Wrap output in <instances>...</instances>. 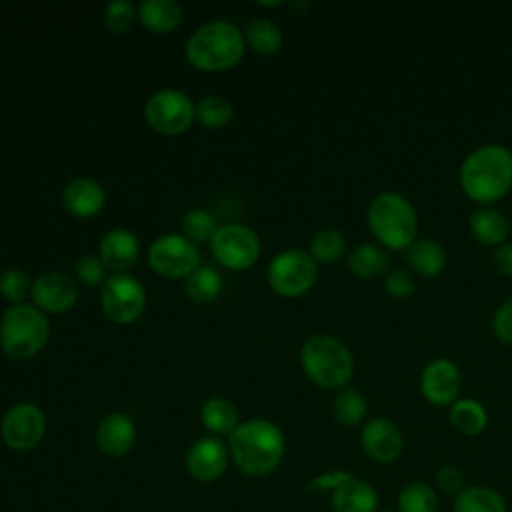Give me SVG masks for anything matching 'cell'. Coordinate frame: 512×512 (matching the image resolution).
Listing matches in <instances>:
<instances>
[{"mask_svg": "<svg viewBox=\"0 0 512 512\" xmlns=\"http://www.w3.org/2000/svg\"><path fill=\"white\" fill-rule=\"evenodd\" d=\"M462 192L478 206H492L512 188V150L504 144H482L460 164Z\"/></svg>", "mask_w": 512, "mask_h": 512, "instance_id": "obj_1", "label": "cell"}, {"mask_svg": "<svg viewBox=\"0 0 512 512\" xmlns=\"http://www.w3.org/2000/svg\"><path fill=\"white\" fill-rule=\"evenodd\" d=\"M228 450L230 460L244 476L262 478L280 466L286 440L278 424L266 418H252L236 426L228 438Z\"/></svg>", "mask_w": 512, "mask_h": 512, "instance_id": "obj_2", "label": "cell"}, {"mask_svg": "<svg viewBox=\"0 0 512 512\" xmlns=\"http://www.w3.org/2000/svg\"><path fill=\"white\" fill-rule=\"evenodd\" d=\"M244 34L230 20H212L192 32L186 44L188 62L204 72L232 68L244 56Z\"/></svg>", "mask_w": 512, "mask_h": 512, "instance_id": "obj_3", "label": "cell"}, {"mask_svg": "<svg viewBox=\"0 0 512 512\" xmlns=\"http://www.w3.org/2000/svg\"><path fill=\"white\" fill-rule=\"evenodd\" d=\"M368 228L386 250H406L418 236V214L412 202L398 192H380L366 212Z\"/></svg>", "mask_w": 512, "mask_h": 512, "instance_id": "obj_4", "label": "cell"}, {"mask_svg": "<svg viewBox=\"0 0 512 512\" xmlns=\"http://www.w3.org/2000/svg\"><path fill=\"white\" fill-rule=\"evenodd\" d=\"M300 364L308 380L320 388H344L354 376L350 348L330 334L310 336L300 350Z\"/></svg>", "mask_w": 512, "mask_h": 512, "instance_id": "obj_5", "label": "cell"}, {"mask_svg": "<svg viewBox=\"0 0 512 512\" xmlns=\"http://www.w3.org/2000/svg\"><path fill=\"white\" fill-rule=\"evenodd\" d=\"M50 324L34 304H12L4 310L0 322V346L4 354L16 360L36 356L48 342Z\"/></svg>", "mask_w": 512, "mask_h": 512, "instance_id": "obj_6", "label": "cell"}, {"mask_svg": "<svg viewBox=\"0 0 512 512\" xmlns=\"http://www.w3.org/2000/svg\"><path fill=\"white\" fill-rule=\"evenodd\" d=\"M318 276L316 260L304 250H284L278 252L268 264V284L270 288L286 298H296L306 294Z\"/></svg>", "mask_w": 512, "mask_h": 512, "instance_id": "obj_7", "label": "cell"}, {"mask_svg": "<svg viewBox=\"0 0 512 512\" xmlns=\"http://www.w3.org/2000/svg\"><path fill=\"white\" fill-rule=\"evenodd\" d=\"M196 116L192 100L174 88H164L154 92L144 106V118L148 126L160 134H180L190 128Z\"/></svg>", "mask_w": 512, "mask_h": 512, "instance_id": "obj_8", "label": "cell"}, {"mask_svg": "<svg viewBox=\"0 0 512 512\" xmlns=\"http://www.w3.org/2000/svg\"><path fill=\"white\" fill-rule=\"evenodd\" d=\"M100 306L108 320L116 324H132L142 316L146 306L144 286L126 272L114 274L104 282Z\"/></svg>", "mask_w": 512, "mask_h": 512, "instance_id": "obj_9", "label": "cell"}, {"mask_svg": "<svg viewBox=\"0 0 512 512\" xmlns=\"http://www.w3.org/2000/svg\"><path fill=\"white\" fill-rule=\"evenodd\" d=\"M210 250L224 268L246 270L260 256V240L250 226L230 222L216 230L210 240Z\"/></svg>", "mask_w": 512, "mask_h": 512, "instance_id": "obj_10", "label": "cell"}, {"mask_svg": "<svg viewBox=\"0 0 512 512\" xmlns=\"http://www.w3.org/2000/svg\"><path fill=\"white\" fill-rule=\"evenodd\" d=\"M148 264L164 278L190 276L200 266V252L194 242L182 234H164L148 250Z\"/></svg>", "mask_w": 512, "mask_h": 512, "instance_id": "obj_11", "label": "cell"}, {"mask_svg": "<svg viewBox=\"0 0 512 512\" xmlns=\"http://www.w3.org/2000/svg\"><path fill=\"white\" fill-rule=\"evenodd\" d=\"M46 434V416L40 406L20 402L8 408L0 424V436L4 444L16 452L36 448Z\"/></svg>", "mask_w": 512, "mask_h": 512, "instance_id": "obj_12", "label": "cell"}, {"mask_svg": "<svg viewBox=\"0 0 512 512\" xmlns=\"http://www.w3.org/2000/svg\"><path fill=\"white\" fill-rule=\"evenodd\" d=\"M230 464L228 444L218 436L196 438L186 452V470L198 482H214L222 478Z\"/></svg>", "mask_w": 512, "mask_h": 512, "instance_id": "obj_13", "label": "cell"}, {"mask_svg": "<svg viewBox=\"0 0 512 512\" xmlns=\"http://www.w3.org/2000/svg\"><path fill=\"white\" fill-rule=\"evenodd\" d=\"M462 374L450 358L428 362L420 374V392L434 406H450L458 400Z\"/></svg>", "mask_w": 512, "mask_h": 512, "instance_id": "obj_14", "label": "cell"}, {"mask_svg": "<svg viewBox=\"0 0 512 512\" xmlns=\"http://www.w3.org/2000/svg\"><path fill=\"white\" fill-rule=\"evenodd\" d=\"M360 444L364 454L380 464H390L398 460L404 450V438L400 428L384 416L370 418L362 426Z\"/></svg>", "mask_w": 512, "mask_h": 512, "instance_id": "obj_15", "label": "cell"}, {"mask_svg": "<svg viewBox=\"0 0 512 512\" xmlns=\"http://www.w3.org/2000/svg\"><path fill=\"white\" fill-rule=\"evenodd\" d=\"M34 306L42 312L62 314L70 310L78 300V288L74 280L62 272H46L32 284Z\"/></svg>", "mask_w": 512, "mask_h": 512, "instance_id": "obj_16", "label": "cell"}, {"mask_svg": "<svg viewBox=\"0 0 512 512\" xmlns=\"http://www.w3.org/2000/svg\"><path fill=\"white\" fill-rule=\"evenodd\" d=\"M136 442V424L124 412L106 414L96 428V446L108 458H124Z\"/></svg>", "mask_w": 512, "mask_h": 512, "instance_id": "obj_17", "label": "cell"}, {"mask_svg": "<svg viewBox=\"0 0 512 512\" xmlns=\"http://www.w3.org/2000/svg\"><path fill=\"white\" fill-rule=\"evenodd\" d=\"M138 250V240L130 230L114 228L102 236L98 256L106 268L120 274L134 266V262L138 260Z\"/></svg>", "mask_w": 512, "mask_h": 512, "instance_id": "obj_18", "label": "cell"}, {"mask_svg": "<svg viewBox=\"0 0 512 512\" xmlns=\"http://www.w3.org/2000/svg\"><path fill=\"white\" fill-rule=\"evenodd\" d=\"M106 192L90 178H76L66 184L62 192V204L68 214L76 218H90L104 208Z\"/></svg>", "mask_w": 512, "mask_h": 512, "instance_id": "obj_19", "label": "cell"}, {"mask_svg": "<svg viewBox=\"0 0 512 512\" xmlns=\"http://www.w3.org/2000/svg\"><path fill=\"white\" fill-rule=\"evenodd\" d=\"M468 228L478 244L492 248L504 244L510 236L508 218L492 206H478L468 218Z\"/></svg>", "mask_w": 512, "mask_h": 512, "instance_id": "obj_20", "label": "cell"}, {"mask_svg": "<svg viewBox=\"0 0 512 512\" xmlns=\"http://www.w3.org/2000/svg\"><path fill=\"white\" fill-rule=\"evenodd\" d=\"M404 258L410 270L424 278H436L446 268L448 260L444 246L434 238H416L404 250Z\"/></svg>", "mask_w": 512, "mask_h": 512, "instance_id": "obj_21", "label": "cell"}, {"mask_svg": "<svg viewBox=\"0 0 512 512\" xmlns=\"http://www.w3.org/2000/svg\"><path fill=\"white\" fill-rule=\"evenodd\" d=\"M330 502L334 512H374L378 496L368 482L352 476L332 490Z\"/></svg>", "mask_w": 512, "mask_h": 512, "instance_id": "obj_22", "label": "cell"}, {"mask_svg": "<svg viewBox=\"0 0 512 512\" xmlns=\"http://www.w3.org/2000/svg\"><path fill=\"white\" fill-rule=\"evenodd\" d=\"M390 264L392 260L386 248L378 244H360L348 254V260H346L350 274L362 280L386 276L390 272Z\"/></svg>", "mask_w": 512, "mask_h": 512, "instance_id": "obj_23", "label": "cell"}, {"mask_svg": "<svg viewBox=\"0 0 512 512\" xmlns=\"http://www.w3.org/2000/svg\"><path fill=\"white\" fill-rule=\"evenodd\" d=\"M138 18L148 30L156 34H168L178 28L182 20V8L174 0H144L138 4Z\"/></svg>", "mask_w": 512, "mask_h": 512, "instance_id": "obj_24", "label": "cell"}, {"mask_svg": "<svg viewBox=\"0 0 512 512\" xmlns=\"http://www.w3.org/2000/svg\"><path fill=\"white\" fill-rule=\"evenodd\" d=\"M200 420L212 436H222V434H232L236 430L238 422V408L222 396H214L206 400L200 408Z\"/></svg>", "mask_w": 512, "mask_h": 512, "instance_id": "obj_25", "label": "cell"}, {"mask_svg": "<svg viewBox=\"0 0 512 512\" xmlns=\"http://www.w3.org/2000/svg\"><path fill=\"white\" fill-rule=\"evenodd\" d=\"M450 424L464 436H476L484 432L488 424L486 408L474 398H458L448 406Z\"/></svg>", "mask_w": 512, "mask_h": 512, "instance_id": "obj_26", "label": "cell"}, {"mask_svg": "<svg viewBox=\"0 0 512 512\" xmlns=\"http://www.w3.org/2000/svg\"><path fill=\"white\" fill-rule=\"evenodd\" d=\"M242 34L244 42L258 54H274L282 48V30L268 18H252Z\"/></svg>", "mask_w": 512, "mask_h": 512, "instance_id": "obj_27", "label": "cell"}, {"mask_svg": "<svg viewBox=\"0 0 512 512\" xmlns=\"http://www.w3.org/2000/svg\"><path fill=\"white\" fill-rule=\"evenodd\" d=\"M454 512H506V502L488 486H468L456 494Z\"/></svg>", "mask_w": 512, "mask_h": 512, "instance_id": "obj_28", "label": "cell"}, {"mask_svg": "<svg viewBox=\"0 0 512 512\" xmlns=\"http://www.w3.org/2000/svg\"><path fill=\"white\" fill-rule=\"evenodd\" d=\"M186 294L196 304L212 302L222 290V276L210 266H198L190 276H186Z\"/></svg>", "mask_w": 512, "mask_h": 512, "instance_id": "obj_29", "label": "cell"}, {"mask_svg": "<svg viewBox=\"0 0 512 512\" xmlns=\"http://www.w3.org/2000/svg\"><path fill=\"white\" fill-rule=\"evenodd\" d=\"M332 416L342 426H356L366 416V398L354 388H342L332 402Z\"/></svg>", "mask_w": 512, "mask_h": 512, "instance_id": "obj_30", "label": "cell"}, {"mask_svg": "<svg viewBox=\"0 0 512 512\" xmlns=\"http://www.w3.org/2000/svg\"><path fill=\"white\" fill-rule=\"evenodd\" d=\"M346 250V238L336 228H324L318 230L310 240V256L316 260V264H332L336 262Z\"/></svg>", "mask_w": 512, "mask_h": 512, "instance_id": "obj_31", "label": "cell"}, {"mask_svg": "<svg viewBox=\"0 0 512 512\" xmlns=\"http://www.w3.org/2000/svg\"><path fill=\"white\" fill-rule=\"evenodd\" d=\"M438 496L432 486L412 482L398 494V512H436Z\"/></svg>", "mask_w": 512, "mask_h": 512, "instance_id": "obj_32", "label": "cell"}, {"mask_svg": "<svg viewBox=\"0 0 512 512\" xmlns=\"http://www.w3.org/2000/svg\"><path fill=\"white\" fill-rule=\"evenodd\" d=\"M218 228L220 226L216 222V216L212 212H208V210H202V208H192L182 218L184 238H188L194 244L210 242Z\"/></svg>", "mask_w": 512, "mask_h": 512, "instance_id": "obj_33", "label": "cell"}, {"mask_svg": "<svg viewBox=\"0 0 512 512\" xmlns=\"http://www.w3.org/2000/svg\"><path fill=\"white\" fill-rule=\"evenodd\" d=\"M234 108L224 96H204L196 106V118L206 128H222L232 120Z\"/></svg>", "mask_w": 512, "mask_h": 512, "instance_id": "obj_34", "label": "cell"}, {"mask_svg": "<svg viewBox=\"0 0 512 512\" xmlns=\"http://www.w3.org/2000/svg\"><path fill=\"white\" fill-rule=\"evenodd\" d=\"M28 290H32V284L24 270H20V268L4 270V274L0 278V294L4 300L12 302V304H20L24 300V296L28 294Z\"/></svg>", "mask_w": 512, "mask_h": 512, "instance_id": "obj_35", "label": "cell"}, {"mask_svg": "<svg viewBox=\"0 0 512 512\" xmlns=\"http://www.w3.org/2000/svg\"><path fill=\"white\" fill-rule=\"evenodd\" d=\"M136 18V6L128 0H112L104 10V22L110 32L122 34L126 32Z\"/></svg>", "mask_w": 512, "mask_h": 512, "instance_id": "obj_36", "label": "cell"}, {"mask_svg": "<svg viewBox=\"0 0 512 512\" xmlns=\"http://www.w3.org/2000/svg\"><path fill=\"white\" fill-rule=\"evenodd\" d=\"M74 272L78 276V280L86 286H98L100 282H106V266L100 260V256L96 254H84L76 260L74 264Z\"/></svg>", "mask_w": 512, "mask_h": 512, "instance_id": "obj_37", "label": "cell"}, {"mask_svg": "<svg viewBox=\"0 0 512 512\" xmlns=\"http://www.w3.org/2000/svg\"><path fill=\"white\" fill-rule=\"evenodd\" d=\"M384 290L392 296V298H410L416 292V280L412 276V272L404 270V268H394L384 276Z\"/></svg>", "mask_w": 512, "mask_h": 512, "instance_id": "obj_38", "label": "cell"}, {"mask_svg": "<svg viewBox=\"0 0 512 512\" xmlns=\"http://www.w3.org/2000/svg\"><path fill=\"white\" fill-rule=\"evenodd\" d=\"M492 334L496 340L512 346V298H506L492 316Z\"/></svg>", "mask_w": 512, "mask_h": 512, "instance_id": "obj_39", "label": "cell"}, {"mask_svg": "<svg viewBox=\"0 0 512 512\" xmlns=\"http://www.w3.org/2000/svg\"><path fill=\"white\" fill-rule=\"evenodd\" d=\"M436 484L446 494H460L464 486V474L456 466H442L436 474Z\"/></svg>", "mask_w": 512, "mask_h": 512, "instance_id": "obj_40", "label": "cell"}, {"mask_svg": "<svg viewBox=\"0 0 512 512\" xmlns=\"http://www.w3.org/2000/svg\"><path fill=\"white\" fill-rule=\"evenodd\" d=\"M490 262L498 274L512 278V242H504L496 246L490 256Z\"/></svg>", "mask_w": 512, "mask_h": 512, "instance_id": "obj_41", "label": "cell"}, {"mask_svg": "<svg viewBox=\"0 0 512 512\" xmlns=\"http://www.w3.org/2000/svg\"><path fill=\"white\" fill-rule=\"evenodd\" d=\"M348 478H352L350 472H344V470H330V472H324L320 476H316L312 482H310V490H336L342 482H346Z\"/></svg>", "mask_w": 512, "mask_h": 512, "instance_id": "obj_42", "label": "cell"}, {"mask_svg": "<svg viewBox=\"0 0 512 512\" xmlns=\"http://www.w3.org/2000/svg\"><path fill=\"white\" fill-rule=\"evenodd\" d=\"M260 6H280L282 2H258Z\"/></svg>", "mask_w": 512, "mask_h": 512, "instance_id": "obj_43", "label": "cell"}]
</instances>
